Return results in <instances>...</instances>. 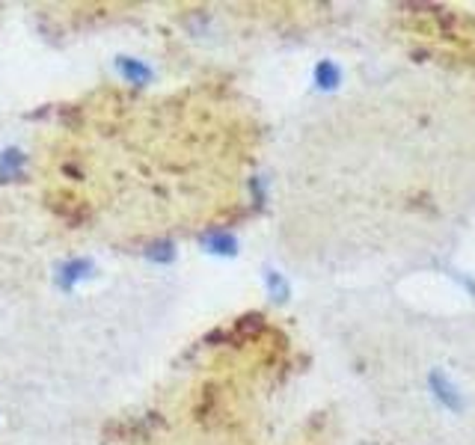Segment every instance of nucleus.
Instances as JSON below:
<instances>
[{
    "label": "nucleus",
    "instance_id": "f257e3e1",
    "mask_svg": "<svg viewBox=\"0 0 475 445\" xmlns=\"http://www.w3.org/2000/svg\"><path fill=\"white\" fill-rule=\"evenodd\" d=\"M428 386H431V395H434L440 401V407L448 410V413H463V410H466L463 392L457 389V383H452V380L446 378L443 368H431Z\"/></svg>",
    "mask_w": 475,
    "mask_h": 445
},
{
    "label": "nucleus",
    "instance_id": "f03ea898",
    "mask_svg": "<svg viewBox=\"0 0 475 445\" xmlns=\"http://www.w3.org/2000/svg\"><path fill=\"white\" fill-rule=\"evenodd\" d=\"M318 74H321V81H324V87H336V81H339V72L330 63H324L318 68Z\"/></svg>",
    "mask_w": 475,
    "mask_h": 445
}]
</instances>
